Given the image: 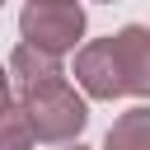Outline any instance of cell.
I'll list each match as a JSON object with an SVG mask.
<instances>
[{
  "label": "cell",
  "instance_id": "obj_1",
  "mask_svg": "<svg viewBox=\"0 0 150 150\" xmlns=\"http://www.w3.org/2000/svg\"><path fill=\"white\" fill-rule=\"evenodd\" d=\"M5 75H9V89L19 94V112L28 117L33 141H47V145L80 141V131L89 122V103H84V94H75V84L66 80L56 56L19 42L9 52Z\"/></svg>",
  "mask_w": 150,
  "mask_h": 150
},
{
  "label": "cell",
  "instance_id": "obj_2",
  "mask_svg": "<svg viewBox=\"0 0 150 150\" xmlns=\"http://www.w3.org/2000/svg\"><path fill=\"white\" fill-rule=\"evenodd\" d=\"M75 84L89 98H145L150 94V28L127 23L75 52Z\"/></svg>",
  "mask_w": 150,
  "mask_h": 150
},
{
  "label": "cell",
  "instance_id": "obj_3",
  "mask_svg": "<svg viewBox=\"0 0 150 150\" xmlns=\"http://www.w3.org/2000/svg\"><path fill=\"white\" fill-rule=\"evenodd\" d=\"M19 33L28 47L61 61L84 38V5L80 0H28L19 9Z\"/></svg>",
  "mask_w": 150,
  "mask_h": 150
},
{
  "label": "cell",
  "instance_id": "obj_5",
  "mask_svg": "<svg viewBox=\"0 0 150 150\" xmlns=\"http://www.w3.org/2000/svg\"><path fill=\"white\" fill-rule=\"evenodd\" d=\"M0 150H33V131L19 103H0Z\"/></svg>",
  "mask_w": 150,
  "mask_h": 150
},
{
  "label": "cell",
  "instance_id": "obj_7",
  "mask_svg": "<svg viewBox=\"0 0 150 150\" xmlns=\"http://www.w3.org/2000/svg\"><path fill=\"white\" fill-rule=\"evenodd\" d=\"M56 150H89V145H80V141H66V145H56Z\"/></svg>",
  "mask_w": 150,
  "mask_h": 150
},
{
  "label": "cell",
  "instance_id": "obj_6",
  "mask_svg": "<svg viewBox=\"0 0 150 150\" xmlns=\"http://www.w3.org/2000/svg\"><path fill=\"white\" fill-rule=\"evenodd\" d=\"M0 103H9V75H5V66H0Z\"/></svg>",
  "mask_w": 150,
  "mask_h": 150
},
{
  "label": "cell",
  "instance_id": "obj_8",
  "mask_svg": "<svg viewBox=\"0 0 150 150\" xmlns=\"http://www.w3.org/2000/svg\"><path fill=\"white\" fill-rule=\"evenodd\" d=\"M108 5H112V0H108Z\"/></svg>",
  "mask_w": 150,
  "mask_h": 150
},
{
  "label": "cell",
  "instance_id": "obj_9",
  "mask_svg": "<svg viewBox=\"0 0 150 150\" xmlns=\"http://www.w3.org/2000/svg\"><path fill=\"white\" fill-rule=\"evenodd\" d=\"M0 5H5V0H0Z\"/></svg>",
  "mask_w": 150,
  "mask_h": 150
},
{
  "label": "cell",
  "instance_id": "obj_4",
  "mask_svg": "<svg viewBox=\"0 0 150 150\" xmlns=\"http://www.w3.org/2000/svg\"><path fill=\"white\" fill-rule=\"evenodd\" d=\"M103 150H150V112H145V108L122 112V117L108 127Z\"/></svg>",
  "mask_w": 150,
  "mask_h": 150
}]
</instances>
